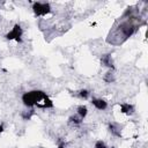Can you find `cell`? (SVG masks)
Instances as JSON below:
<instances>
[{
	"instance_id": "obj_8",
	"label": "cell",
	"mask_w": 148,
	"mask_h": 148,
	"mask_svg": "<svg viewBox=\"0 0 148 148\" xmlns=\"http://www.w3.org/2000/svg\"><path fill=\"white\" fill-rule=\"evenodd\" d=\"M76 114H79L82 119H84L86 116L88 114V108H87L86 105H80V106H77V109H76Z\"/></svg>"
},
{
	"instance_id": "obj_7",
	"label": "cell",
	"mask_w": 148,
	"mask_h": 148,
	"mask_svg": "<svg viewBox=\"0 0 148 148\" xmlns=\"http://www.w3.org/2000/svg\"><path fill=\"white\" fill-rule=\"evenodd\" d=\"M109 131H110L111 134L114 135V136H120V135H121V130H120L119 125H117V124H114V123H110V124H109Z\"/></svg>"
},
{
	"instance_id": "obj_4",
	"label": "cell",
	"mask_w": 148,
	"mask_h": 148,
	"mask_svg": "<svg viewBox=\"0 0 148 148\" xmlns=\"http://www.w3.org/2000/svg\"><path fill=\"white\" fill-rule=\"evenodd\" d=\"M119 112L125 114V116H131L134 113V106L132 104H128V103L119 104Z\"/></svg>"
},
{
	"instance_id": "obj_6",
	"label": "cell",
	"mask_w": 148,
	"mask_h": 148,
	"mask_svg": "<svg viewBox=\"0 0 148 148\" xmlns=\"http://www.w3.org/2000/svg\"><path fill=\"white\" fill-rule=\"evenodd\" d=\"M101 61H102V64H103L104 66H106L108 68H110V69H113V68H114V66H113V61H112V57H111L110 53H108V54H103L102 58H101Z\"/></svg>"
},
{
	"instance_id": "obj_1",
	"label": "cell",
	"mask_w": 148,
	"mask_h": 148,
	"mask_svg": "<svg viewBox=\"0 0 148 148\" xmlns=\"http://www.w3.org/2000/svg\"><path fill=\"white\" fill-rule=\"evenodd\" d=\"M22 102L28 108L37 106L39 109H50L53 108V103L46 92L42 90H31L22 95Z\"/></svg>"
},
{
	"instance_id": "obj_11",
	"label": "cell",
	"mask_w": 148,
	"mask_h": 148,
	"mask_svg": "<svg viewBox=\"0 0 148 148\" xmlns=\"http://www.w3.org/2000/svg\"><path fill=\"white\" fill-rule=\"evenodd\" d=\"M77 95H79V97H80V98L87 99V98L89 97L90 92H89V90H87V89H81V90H80V91L77 92Z\"/></svg>"
},
{
	"instance_id": "obj_3",
	"label": "cell",
	"mask_w": 148,
	"mask_h": 148,
	"mask_svg": "<svg viewBox=\"0 0 148 148\" xmlns=\"http://www.w3.org/2000/svg\"><path fill=\"white\" fill-rule=\"evenodd\" d=\"M22 36H23V29L21 28L20 24H15L6 34V39H8V40H15L17 43H21L22 42Z\"/></svg>"
},
{
	"instance_id": "obj_13",
	"label": "cell",
	"mask_w": 148,
	"mask_h": 148,
	"mask_svg": "<svg viewBox=\"0 0 148 148\" xmlns=\"http://www.w3.org/2000/svg\"><path fill=\"white\" fill-rule=\"evenodd\" d=\"M94 148H108V147H106V145H105V142H104V141L98 140V141H96V143H95Z\"/></svg>"
},
{
	"instance_id": "obj_10",
	"label": "cell",
	"mask_w": 148,
	"mask_h": 148,
	"mask_svg": "<svg viewBox=\"0 0 148 148\" xmlns=\"http://www.w3.org/2000/svg\"><path fill=\"white\" fill-rule=\"evenodd\" d=\"M82 120H83V119H82L79 114H76V113L69 117V123H71V124H73V125H75V126L80 125V124L82 123Z\"/></svg>"
},
{
	"instance_id": "obj_14",
	"label": "cell",
	"mask_w": 148,
	"mask_h": 148,
	"mask_svg": "<svg viewBox=\"0 0 148 148\" xmlns=\"http://www.w3.org/2000/svg\"><path fill=\"white\" fill-rule=\"evenodd\" d=\"M3 131V126L2 125H0V134H1V132Z\"/></svg>"
},
{
	"instance_id": "obj_12",
	"label": "cell",
	"mask_w": 148,
	"mask_h": 148,
	"mask_svg": "<svg viewBox=\"0 0 148 148\" xmlns=\"http://www.w3.org/2000/svg\"><path fill=\"white\" fill-rule=\"evenodd\" d=\"M32 114H34V110H29V111H24L23 113H22V117L24 118V119H30L31 117H32Z\"/></svg>"
},
{
	"instance_id": "obj_5",
	"label": "cell",
	"mask_w": 148,
	"mask_h": 148,
	"mask_svg": "<svg viewBox=\"0 0 148 148\" xmlns=\"http://www.w3.org/2000/svg\"><path fill=\"white\" fill-rule=\"evenodd\" d=\"M91 104L97 110H101V111H103V110H105L108 108V102L105 99H103V98H92L91 99Z\"/></svg>"
},
{
	"instance_id": "obj_2",
	"label": "cell",
	"mask_w": 148,
	"mask_h": 148,
	"mask_svg": "<svg viewBox=\"0 0 148 148\" xmlns=\"http://www.w3.org/2000/svg\"><path fill=\"white\" fill-rule=\"evenodd\" d=\"M32 10L36 16H46L51 13V6L47 2H34Z\"/></svg>"
},
{
	"instance_id": "obj_9",
	"label": "cell",
	"mask_w": 148,
	"mask_h": 148,
	"mask_svg": "<svg viewBox=\"0 0 148 148\" xmlns=\"http://www.w3.org/2000/svg\"><path fill=\"white\" fill-rule=\"evenodd\" d=\"M103 80L105 81V82H108V83H111V82H113L114 80H116V76H114V73H113V71H109V72H106L105 74H104V76H103Z\"/></svg>"
}]
</instances>
